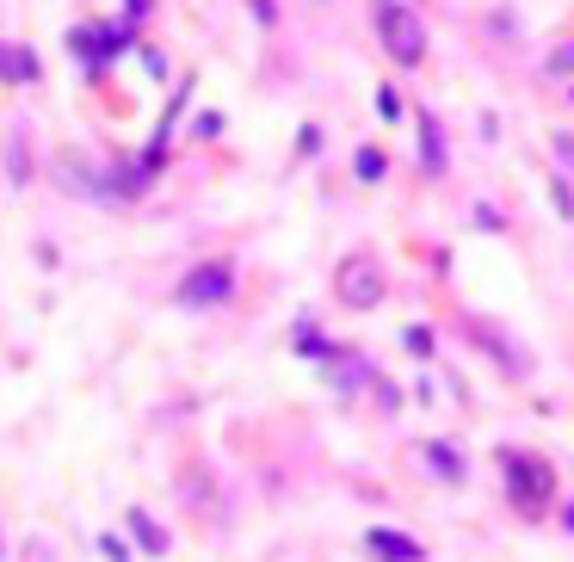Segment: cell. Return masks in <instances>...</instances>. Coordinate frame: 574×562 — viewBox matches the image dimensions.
<instances>
[{
	"mask_svg": "<svg viewBox=\"0 0 574 562\" xmlns=\"http://www.w3.org/2000/svg\"><path fill=\"white\" fill-rule=\"evenodd\" d=\"M358 173H365V180H377V173H383V155H377V149H358Z\"/></svg>",
	"mask_w": 574,
	"mask_h": 562,
	"instance_id": "7c38bea8",
	"label": "cell"
},
{
	"mask_svg": "<svg viewBox=\"0 0 574 562\" xmlns=\"http://www.w3.org/2000/svg\"><path fill=\"white\" fill-rule=\"evenodd\" d=\"M130 532H136V544L149 550V556H167V532H161V525H155L149 513H142V507L130 513Z\"/></svg>",
	"mask_w": 574,
	"mask_h": 562,
	"instance_id": "8992f818",
	"label": "cell"
},
{
	"mask_svg": "<svg viewBox=\"0 0 574 562\" xmlns=\"http://www.w3.org/2000/svg\"><path fill=\"white\" fill-rule=\"evenodd\" d=\"M7 161H13V173H19V180H25V143H19V136H13V143H7Z\"/></svg>",
	"mask_w": 574,
	"mask_h": 562,
	"instance_id": "5bb4252c",
	"label": "cell"
},
{
	"mask_svg": "<svg viewBox=\"0 0 574 562\" xmlns=\"http://www.w3.org/2000/svg\"><path fill=\"white\" fill-rule=\"evenodd\" d=\"M426 464H433V470H439V476H445L451 488L463 482V458H457L451 445H439V439H426Z\"/></svg>",
	"mask_w": 574,
	"mask_h": 562,
	"instance_id": "52a82bcc",
	"label": "cell"
},
{
	"mask_svg": "<svg viewBox=\"0 0 574 562\" xmlns=\"http://www.w3.org/2000/svg\"><path fill=\"white\" fill-rule=\"evenodd\" d=\"M229 285H235L229 260H210V266L186 272V285H179V297H186V303H223V297H229Z\"/></svg>",
	"mask_w": 574,
	"mask_h": 562,
	"instance_id": "277c9868",
	"label": "cell"
},
{
	"mask_svg": "<svg viewBox=\"0 0 574 562\" xmlns=\"http://www.w3.org/2000/svg\"><path fill=\"white\" fill-rule=\"evenodd\" d=\"M500 470H507L513 476V495H519V507L525 513H537V507H544L550 501V470L544 464H537V458H525V451H500Z\"/></svg>",
	"mask_w": 574,
	"mask_h": 562,
	"instance_id": "6da1fadb",
	"label": "cell"
},
{
	"mask_svg": "<svg viewBox=\"0 0 574 562\" xmlns=\"http://www.w3.org/2000/svg\"><path fill=\"white\" fill-rule=\"evenodd\" d=\"M377 31H383V50L396 56V62H420V56H426V31H420V19H408L402 7H383V13H377Z\"/></svg>",
	"mask_w": 574,
	"mask_h": 562,
	"instance_id": "7a4b0ae2",
	"label": "cell"
},
{
	"mask_svg": "<svg viewBox=\"0 0 574 562\" xmlns=\"http://www.w3.org/2000/svg\"><path fill=\"white\" fill-rule=\"evenodd\" d=\"M0 75H7V81H31V75H38V62H31L25 50H7V44H0Z\"/></svg>",
	"mask_w": 574,
	"mask_h": 562,
	"instance_id": "9c48e42d",
	"label": "cell"
},
{
	"mask_svg": "<svg viewBox=\"0 0 574 562\" xmlns=\"http://www.w3.org/2000/svg\"><path fill=\"white\" fill-rule=\"evenodd\" d=\"M365 550H371L377 562H420V544H414L408 532H389V525H371V532H365Z\"/></svg>",
	"mask_w": 574,
	"mask_h": 562,
	"instance_id": "5b68a950",
	"label": "cell"
},
{
	"mask_svg": "<svg viewBox=\"0 0 574 562\" xmlns=\"http://www.w3.org/2000/svg\"><path fill=\"white\" fill-rule=\"evenodd\" d=\"M377 297H383V272H377V260H346V266H340V303L371 309Z\"/></svg>",
	"mask_w": 574,
	"mask_h": 562,
	"instance_id": "3957f363",
	"label": "cell"
},
{
	"mask_svg": "<svg viewBox=\"0 0 574 562\" xmlns=\"http://www.w3.org/2000/svg\"><path fill=\"white\" fill-rule=\"evenodd\" d=\"M420 155H426V167H445V136H439V118H420Z\"/></svg>",
	"mask_w": 574,
	"mask_h": 562,
	"instance_id": "ba28073f",
	"label": "cell"
},
{
	"mask_svg": "<svg viewBox=\"0 0 574 562\" xmlns=\"http://www.w3.org/2000/svg\"><path fill=\"white\" fill-rule=\"evenodd\" d=\"M297 353H309V359H328V340H321L315 328H297Z\"/></svg>",
	"mask_w": 574,
	"mask_h": 562,
	"instance_id": "30bf717a",
	"label": "cell"
},
{
	"mask_svg": "<svg viewBox=\"0 0 574 562\" xmlns=\"http://www.w3.org/2000/svg\"><path fill=\"white\" fill-rule=\"evenodd\" d=\"M402 346L426 359V353H433V328H408V334H402Z\"/></svg>",
	"mask_w": 574,
	"mask_h": 562,
	"instance_id": "8fae6325",
	"label": "cell"
},
{
	"mask_svg": "<svg viewBox=\"0 0 574 562\" xmlns=\"http://www.w3.org/2000/svg\"><path fill=\"white\" fill-rule=\"evenodd\" d=\"M0 556H7V550H0Z\"/></svg>",
	"mask_w": 574,
	"mask_h": 562,
	"instance_id": "9a60e30c",
	"label": "cell"
},
{
	"mask_svg": "<svg viewBox=\"0 0 574 562\" xmlns=\"http://www.w3.org/2000/svg\"><path fill=\"white\" fill-rule=\"evenodd\" d=\"M377 112H383V118H402V99L383 87V93H377Z\"/></svg>",
	"mask_w": 574,
	"mask_h": 562,
	"instance_id": "4fadbf2b",
	"label": "cell"
}]
</instances>
